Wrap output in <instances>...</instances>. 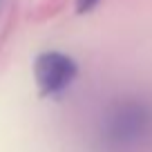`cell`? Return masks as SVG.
Returning a JSON list of instances; mask_svg holds the SVG:
<instances>
[{
	"mask_svg": "<svg viewBox=\"0 0 152 152\" xmlns=\"http://www.w3.org/2000/svg\"><path fill=\"white\" fill-rule=\"evenodd\" d=\"M107 141L119 150H137L152 139V105L143 99H125L110 112Z\"/></svg>",
	"mask_w": 152,
	"mask_h": 152,
	"instance_id": "obj_1",
	"label": "cell"
},
{
	"mask_svg": "<svg viewBox=\"0 0 152 152\" xmlns=\"http://www.w3.org/2000/svg\"><path fill=\"white\" fill-rule=\"evenodd\" d=\"M78 65L63 52H43L34 63V78L43 96L63 94L74 83Z\"/></svg>",
	"mask_w": 152,
	"mask_h": 152,
	"instance_id": "obj_2",
	"label": "cell"
},
{
	"mask_svg": "<svg viewBox=\"0 0 152 152\" xmlns=\"http://www.w3.org/2000/svg\"><path fill=\"white\" fill-rule=\"evenodd\" d=\"M101 0H78V11H90L99 5Z\"/></svg>",
	"mask_w": 152,
	"mask_h": 152,
	"instance_id": "obj_3",
	"label": "cell"
}]
</instances>
